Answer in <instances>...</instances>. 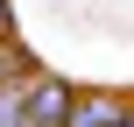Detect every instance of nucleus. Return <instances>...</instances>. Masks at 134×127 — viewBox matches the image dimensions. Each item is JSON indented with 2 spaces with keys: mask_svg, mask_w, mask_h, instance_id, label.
Masks as SVG:
<instances>
[{
  "mask_svg": "<svg viewBox=\"0 0 134 127\" xmlns=\"http://www.w3.org/2000/svg\"><path fill=\"white\" fill-rule=\"evenodd\" d=\"M14 35V0H0V42Z\"/></svg>",
  "mask_w": 134,
  "mask_h": 127,
  "instance_id": "3",
  "label": "nucleus"
},
{
  "mask_svg": "<svg viewBox=\"0 0 134 127\" xmlns=\"http://www.w3.org/2000/svg\"><path fill=\"white\" fill-rule=\"evenodd\" d=\"M14 127H28V120H14Z\"/></svg>",
  "mask_w": 134,
  "mask_h": 127,
  "instance_id": "5",
  "label": "nucleus"
},
{
  "mask_svg": "<svg viewBox=\"0 0 134 127\" xmlns=\"http://www.w3.org/2000/svg\"><path fill=\"white\" fill-rule=\"evenodd\" d=\"M113 127H134V106H127V113H120V120H113Z\"/></svg>",
  "mask_w": 134,
  "mask_h": 127,
  "instance_id": "4",
  "label": "nucleus"
},
{
  "mask_svg": "<svg viewBox=\"0 0 134 127\" xmlns=\"http://www.w3.org/2000/svg\"><path fill=\"white\" fill-rule=\"evenodd\" d=\"M127 113V99H113V92H78V106H71V127H113Z\"/></svg>",
  "mask_w": 134,
  "mask_h": 127,
  "instance_id": "2",
  "label": "nucleus"
},
{
  "mask_svg": "<svg viewBox=\"0 0 134 127\" xmlns=\"http://www.w3.org/2000/svg\"><path fill=\"white\" fill-rule=\"evenodd\" d=\"M71 106H78V85H64L49 71H35L21 85V120L28 127H71Z\"/></svg>",
  "mask_w": 134,
  "mask_h": 127,
  "instance_id": "1",
  "label": "nucleus"
}]
</instances>
